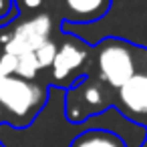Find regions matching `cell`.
<instances>
[{
    "label": "cell",
    "mask_w": 147,
    "mask_h": 147,
    "mask_svg": "<svg viewBox=\"0 0 147 147\" xmlns=\"http://www.w3.org/2000/svg\"><path fill=\"white\" fill-rule=\"evenodd\" d=\"M85 26L99 30V42L103 38H119L147 51V0H113L103 20Z\"/></svg>",
    "instance_id": "cell-1"
},
{
    "label": "cell",
    "mask_w": 147,
    "mask_h": 147,
    "mask_svg": "<svg viewBox=\"0 0 147 147\" xmlns=\"http://www.w3.org/2000/svg\"><path fill=\"white\" fill-rule=\"evenodd\" d=\"M97 69L101 81L119 91L137 75L135 47L119 38H103L97 47Z\"/></svg>",
    "instance_id": "cell-2"
},
{
    "label": "cell",
    "mask_w": 147,
    "mask_h": 147,
    "mask_svg": "<svg viewBox=\"0 0 147 147\" xmlns=\"http://www.w3.org/2000/svg\"><path fill=\"white\" fill-rule=\"evenodd\" d=\"M45 101V93L32 81L20 77H0V107L6 113L26 119Z\"/></svg>",
    "instance_id": "cell-3"
},
{
    "label": "cell",
    "mask_w": 147,
    "mask_h": 147,
    "mask_svg": "<svg viewBox=\"0 0 147 147\" xmlns=\"http://www.w3.org/2000/svg\"><path fill=\"white\" fill-rule=\"evenodd\" d=\"M53 32V20L49 14H38L32 16L24 22H20L14 30L12 36L8 40V45L4 47V53L12 55V57H22L28 53H36L45 42H49Z\"/></svg>",
    "instance_id": "cell-4"
},
{
    "label": "cell",
    "mask_w": 147,
    "mask_h": 147,
    "mask_svg": "<svg viewBox=\"0 0 147 147\" xmlns=\"http://www.w3.org/2000/svg\"><path fill=\"white\" fill-rule=\"evenodd\" d=\"M69 99H77V105L67 107V115L71 117V121H83V119H91L95 115H101L105 109V95L101 91L99 85L91 83V81H81L71 93Z\"/></svg>",
    "instance_id": "cell-5"
},
{
    "label": "cell",
    "mask_w": 147,
    "mask_h": 147,
    "mask_svg": "<svg viewBox=\"0 0 147 147\" xmlns=\"http://www.w3.org/2000/svg\"><path fill=\"white\" fill-rule=\"evenodd\" d=\"M119 101L123 105V113L133 119L147 115V73H137L119 89Z\"/></svg>",
    "instance_id": "cell-6"
},
{
    "label": "cell",
    "mask_w": 147,
    "mask_h": 147,
    "mask_svg": "<svg viewBox=\"0 0 147 147\" xmlns=\"http://www.w3.org/2000/svg\"><path fill=\"white\" fill-rule=\"evenodd\" d=\"M87 55H89L87 47H83V45H75V42L63 45L53 63V79H57V81L69 79L77 69L83 67V63L87 61Z\"/></svg>",
    "instance_id": "cell-7"
},
{
    "label": "cell",
    "mask_w": 147,
    "mask_h": 147,
    "mask_svg": "<svg viewBox=\"0 0 147 147\" xmlns=\"http://www.w3.org/2000/svg\"><path fill=\"white\" fill-rule=\"evenodd\" d=\"M113 0H65L67 10L77 24H95L103 20Z\"/></svg>",
    "instance_id": "cell-8"
},
{
    "label": "cell",
    "mask_w": 147,
    "mask_h": 147,
    "mask_svg": "<svg viewBox=\"0 0 147 147\" xmlns=\"http://www.w3.org/2000/svg\"><path fill=\"white\" fill-rule=\"evenodd\" d=\"M71 147H127L119 135L107 129H87L79 133Z\"/></svg>",
    "instance_id": "cell-9"
},
{
    "label": "cell",
    "mask_w": 147,
    "mask_h": 147,
    "mask_svg": "<svg viewBox=\"0 0 147 147\" xmlns=\"http://www.w3.org/2000/svg\"><path fill=\"white\" fill-rule=\"evenodd\" d=\"M16 59H18V65H16V77H20V79H24V81L34 79L36 73L40 71L34 53H28V55H22V57H16Z\"/></svg>",
    "instance_id": "cell-10"
},
{
    "label": "cell",
    "mask_w": 147,
    "mask_h": 147,
    "mask_svg": "<svg viewBox=\"0 0 147 147\" xmlns=\"http://www.w3.org/2000/svg\"><path fill=\"white\" fill-rule=\"evenodd\" d=\"M57 53H59V47H57L53 40L45 42V45L34 53V57H36V61H38V67H40V69L53 67V63H55V59H57Z\"/></svg>",
    "instance_id": "cell-11"
},
{
    "label": "cell",
    "mask_w": 147,
    "mask_h": 147,
    "mask_svg": "<svg viewBox=\"0 0 147 147\" xmlns=\"http://www.w3.org/2000/svg\"><path fill=\"white\" fill-rule=\"evenodd\" d=\"M16 65H18V59L4 53L0 57V77H14L16 75Z\"/></svg>",
    "instance_id": "cell-12"
},
{
    "label": "cell",
    "mask_w": 147,
    "mask_h": 147,
    "mask_svg": "<svg viewBox=\"0 0 147 147\" xmlns=\"http://www.w3.org/2000/svg\"><path fill=\"white\" fill-rule=\"evenodd\" d=\"M12 8V0H0V18H4Z\"/></svg>",
    "instance_id": "cell-13"
},
{
    "label": "cell",
    "mask_w": 147,
    "mask_h": 147,
    "mask_svg": "<svg viewBox=\"0 0 147 147\" xmlns=\"http://www.w3.org/2000/svg\"><path fill=\"white\" fill-rule=\"evenodd\" d=\"M24 4H26L28 8H38V6L42 4V0H24Z\"/></svg>",
    "instance_id": "cell-14"
}]
</instances>
